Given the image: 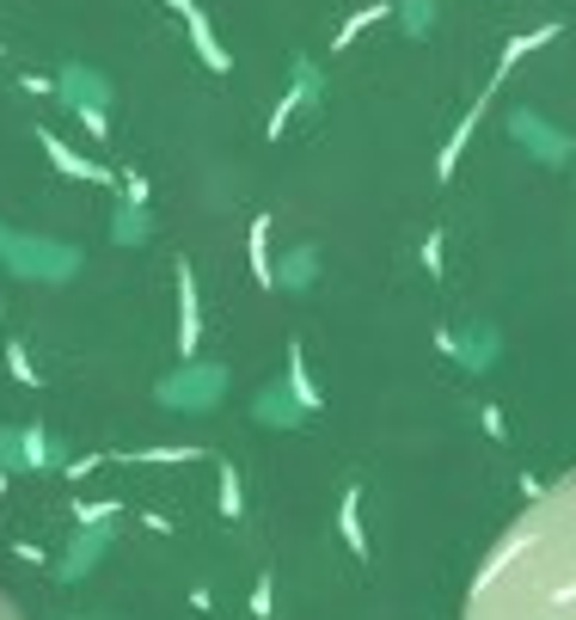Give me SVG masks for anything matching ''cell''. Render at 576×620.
I'll return each instance as SVG.
<instances>
[{
	"instance_id": "obj_1",
	"label": "cell",
	"mask_w": 576,
	"mask_h": 620,
	"mask_svg": "<svg viewBox=\"0 0 576 620\" xmlns=\"http://www.w3.org/2000/svg\"><path fill=\"white\" fill-rule=\"evenodd\" d=\"M460 620H576V474L503 528Z\"/></svg>"
},
{
	"instance_id": "obj_2",
	"label": "cell",
	"mask_w": 576,
	"mask_h": 620,
	"mask_svg": "<svg viewBox=\"0 0 576 620\" xmlns=\"http://www.w3.org/2000/svg\"><path fill=\"white\" fill-rule=\"evenodd\" d=\"M160 7H172V13L184 19V31H191V43H197V55L215 68V74H227V68H234V55H227L222 43H215V31H209V19H203V7H197V0H160Z\"/></svg>"
},
{
	"instance_id": "obj_3",
	"label": "cell",
	"mask_w": 576,
	"mask_h": 620,
	"mask_svg": "<svg viewBox=\"0 0 576 620\" xmlns=\"http://www.w3.org/2000/svg\"><path fill=\"white\" fill-rule=\"evenodd\" d=\"M197 387H227V375L222 369H197V375H178V382H160V399H166V406H215V394H197Z\"/></svg>"
},
{
	"instance_id": "obj_4",
	"label": "cell",
	"mask_w": 576,
	"mask_h": 620,
	"mask_svg": "<svg viewBox=\"0 0 576 620\" xmlns=\"http://www.w3.org/2000/svg\"><path fill=\"white\" fill-rule=\"evenodd\" d=\"M178 314H184V326H178V357H197V271L178 258Z\"/></svg>"
},
{
	"instance_id": "obj_5",
	"label": "cell",
	"mask_w": 576,
	"mask_h": 620,
	"mask_svg": "<svg viewBox=\"0 0 576 620\" xmlns=\"http://www.w3.org/2000/svg\"><path fill=\"white\" fill-rule=\"evenodd\" d=\"M338 528H343V541H350V553H356V559H368V535H362V486H343Z\"/></svg>"
},
{
	"instance_id": "obj_6",
	"label": "cell",
	"mask_w": 576,
	"mask_h": 620,
	"mask_svg": "<svg viewBox=\"0 0 576 620\" xmlns=\"http://www.w3.org/2000/svg\"><path fill=\"white\" fill-rule=\"evenodd\" d=\"M38 148H50V160H55V166H62V172H74V179H86V185H105V166H92V160H80L74 148H62L50 130L38 135Z\"/></svg>"
},
{
	"instance_id": "obj_7",
	"label": "cell",
	"mask_w": 576,
	"mask_h": 620,
	"mask_svg": "<svg viewBox=\"0 0 576 620\" xmlns=\"http://www.w3.org/2000/svg\"><path fill=\"white\" fill-rule=\"evenodd\" d=\"M288 387H295L301 406H319V387H313V375H307V350H301V344H288Z\"/></svg>"
},
{
	"instance_id": "obj_8",
	"label": "cell",
	"mask_w": 576,
	"mask_h": 620,
	"mask_svg": "<svg viewBox=\"0 0 576 620\" xmlns=\"http://www.w3.org/2000/svg\"><path fill=\"white\" fill-rule=\"evenodd\" d=\"M197 443H172V449H123V455H111V461H197Z\"/></svg>"
},
{
	"instance_id": "obj_9",
	"label": "cell",
	"mask_w": 576,
	"mask_h": 620,
	"mask_svg": "<svg viewBox=\"0 0 576 620\" xmlns=\"http://www.w3.org/2000/svg\"><path fill=\"white\" fill-rule=\"evenodd\" d=\"M99 547H105V535L92 528V535H80V553H68V559H62V566H55V571H62V578H74V571H86L92 559H99Z\"/></svg>"
},
{
	"instance_id": "obj_10",
	"label": "cell",
	"mask_w": 576,
	"mask_h": 620,
	"mask_svg": "<svg viewBox=\"0 0 576 620\" xmlns=\"http://www.w3.org/2000/svg\"><path fill=\"white\" fill-rule=\"evenodd\" d=\"M374 19H380V7H362V13H350V19H343V31L331 38V55H338V50H350V43L362 38V31L374 26Z\"/></svg>"
},
{
	"instance_id": "obj_11",
	"label": "cell",
	"mask_w": 576,
	"mask_h": 620,
	"mask_svg": "<svg viewBox=\"0 0 576 620\" xmlns=\"http://www.w3.org/2000/svg\"><path fill=\"white\" fill-rule=\"evenodd\" d=\"M264 240H270V222H251V271H258V283H270V258H264Z\"/></svg>"
},
{
	"instance_id": "obj_12",
	"label": "cell",
	"mask_w": 576,
	"mask_h": 620,
	"mask_svg": "<svg viewBox=\"0 0 576 620\" xmlns=\"http://www.w3.org/2000/svg\"><path fill=\"white\" fill-rule=\"evenodd\" d=\"M222 516H239V474H234V461H222Z\"/></svg>"
},
{
	"instance_id": "obj_13",
	"label": "cell",
	"mask_w": 576,
	"mask_h": 620,
	"mask_svg": "<svg viewBox=\"0 0 576 620\" xmlns=\"http://www.w3.org/2000/svg\"><path fill=\"white\" fill-rule=\"evenodd\" d=\"M7 363H13V375H19V382H25V387H38V369H31V363H25V350H19V344H13V350H7Z\"/></svg>"
},
{
	"instance_id": "obj_14",
	"label": "cell",
	"mask_w": 576,
	"mask_h": 620,
	"mask_svg": "<svg viewBox=\"0 0 576 620\" xmlns=\"http://www.w3.org/2000/svg\"><path fill=\"white\" fill-rule=\"evenodd\" d=\"M0 486H7V479H0Z\"/></svg>"
}]
</instances>
